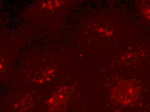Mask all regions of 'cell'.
Wrapping results in <instances>:
<instances>
[{
    "mask_svg": "<svg viewBox=\"0 0 150 112\" xmlns=\"http://www.w3.org/2000/svg\"><path fill=\"white\" fill-rule=\"evenodd\" d=\"M136 88L127 81L120 83L112 90V97L121 104H131L134 102L137 94Z\"/></svg>",
    "mask_w": 150,
    "mask_h": 112,
    "instance_id": "6da1fadb",
    "label": "cell"
}]
</instances>
